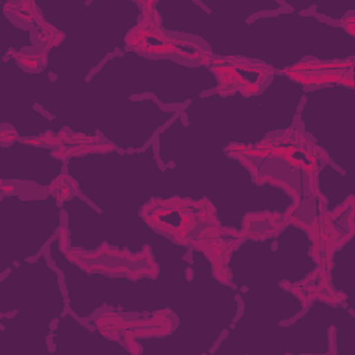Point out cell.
Wrapping results in <instances>:
<instances>
[{"label":"cell","mask_w":355,"mask_h":355,"mask_svg":"<svg viewBox=\"0 0 355 355\" xmlns=\"http://www.w3.org/2000/svg\"><path fill=\"white\" fill-rule=\"evenodd\" d=\"M133 42L137 46H141L143 49L153 51V53H179V54L186 53L183 50L184 44L178 46V43H173V42H171L162 36H158L153 32H148V31L137 32Z\"/></svg>","instance_id":"6da1fadb"},{"label":"cell","mask_w":355,"mask_h":355,"mask_svg":"<svg viewBox=\"0 0 355 355\" xmlns=\"http://www.w3.org/2000/svg\"><path fill=\"white\" fill-rule=\"evenodd\" d=\"M223 72H230L232 79L237 80L247 89H255L258 87L259 82L265 78L266 71L258 68V67H248V65H232V67H223Z\"/></svg>","instance_id":"7a4b0ae2"}]
</instances>
